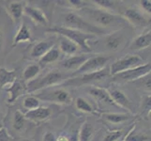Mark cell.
Instances as JSON below:
<instances>
[{
  "instance_id": "obj_14",
  "label": "cell",
  "mask_w": 151,
  "mask_h": 141,
  "mask_svg": "<svg viewBox=\"0 0 151 141\" xmlns=\"http://www.w3.org/2000/svg\"><path fill=\"white\" fill-rule=\"evenodd\" d=\"M52 111L49 107L45 106H40L38 108L34 109V110L27 111L24 115L25 119H29L31 121L34 122H40L48 119L51 116Z\"/></svg>"
},
{
  "instance_id": "obj_28",
  "label": "cell",
  "mask_w": 151,
  "mask_h": 141,
  "mask_svg": "<svg viewBox=\"0 0 151 141\" xmlns=\"http://www.w3.org/2000/svg\"><path fill=\"white\" fill-rule=\"evenodd\" d=\"M40 102L35 95H28L23 100V107L27 111L34 110V109L40 107Z\"/></svg>"
},
{
  "instance_id": "obj_34",
  "label": "cell",
  "mask_w": 151,
  "mask_h": 141,
  "mask_svg": "<svg viewBox=\"0 0 151 141\" xmlns=\"http://www.w3.org/2000/svg\"><path fill=\"white\" fill-rule=\"evenodd\" d=\"M122 135V131L116 130V131H112L106 134L105 137H103L102 141H117Z\"/></svg>"
},
{
  "instance_id": "obj_8",
  "label": "cell",
  "mask_w": 151,
  "mask_h": 141,
  "mask_svg": "<svg viewBox=\"0 0 151 141\" xmlns=\"http://www.w3.org/2000/svg\"><path fill=\"white\" fill-rule=\"evenodd\" d=\"M145 64V61L141 56L138 55H128L125 56L122 59H119L116 60L111 64L109 70H110V74L116 75L117 74H120L122 72L128 71L136 68L138 66H141Z\"/></svg>"
},
{
  "instance_id": "obj_20",
  "label": "cell",
  "mask_w": 151,
  "mask_h": 141,
  "mask_svg": "<svg viewBox=\"0 0 151 141\" xmlns=\"http://www.w3.org/2000/svg\"><path fill=\"white\" fill-rule=\"evenodd\" d=\"M151 44V33L150 31H147L145 33L137 36L134 38L129 45V49L132 50H142L147 48Z\"/></svg>"
},
{
  "instance_id": "obj_37",
  "label": "cell",
  "mask_w": 151,
  "mask_h": 141,
  "mask_svg": "<svg viewBox=\"0 0 151 141\" xmlns=\"http://www.w3.org/2000/svg\"><path fill=\"white\" fill-rule=\"evenodd\" d=\"M42 141H56V137L54 133L47 132L44 134L43 137H42Z\"/></svg>"
},
{
  "instance_id": "obj_23",
  "label": "cell",
  "mask_w": 151,
  "mask_h": 141,
  "mask_svg": "<svg viewBox=\"0 0 151 141\" xmlns=\"http://www.w3.org/2000/svg\"><path fill=\"white\" fill-rule=\"evenodd\" d=\"M58 49L60 52L64 53L67 56H74L77 52L79 47H78L75 43H73L70 40H68L64 37L59 36V47Z\"/></svg>"
},
{
  "instance_id": "obj_32",
  "label": "cell",
  "mask_w": 151,
  "mask_h": 141,
  "mask_svg": "<svg viewBox=\"0 0 151 141\" xmlns=\"http://www.w3.org/2000/svg\"><path fill=\"white\" fill-rule=\"evenodd\" d=\"M149 137L147 134L138 133L134 131V129L131 130L125 137V141H147Z\"/></svg>"
},
{
  "instance_id": "obj_38",
  "label": "cell",
  "mask_w": 151,
  "mask_h": 141,
  "mask_svg": "<svg viewBox=\"0 0 151 141\" xmlns=\"http://www.w3.org/2000/svg\"><path fill=\"white\" fill-rule=\"evenodd\" d=\"M56 141H69V137H68L67 135L61 134L56 138Z\"/></svg>"
},
{
  "instance_id": "obj_35",
  "label": "cell",
  "mask_w": 151,
  "mask_h": 141,
  "mask_svg": "<svg viewBox=\"0 0 151 141\" xmlns=\"http://www.w3.org/2000/svg\"><path fill=\"white\" fill-rule=\"evenodd\" d=\"M140 7H141V10H143L144 13L149 14L151 13V1L150 0H142L140 1Z\"/></svg>"
},
{
  "instance_id": "obj_18",
  "label": "cell",
  "mask_w": 151,
  "mask_h": 141,
  "mask_svg": "<svg viewBox=\"0 0 151 141\" xmlns=\"http://www.w3.org/2000/svg\"><path fill=\"white\" fill-rule=\"evenodd\" d=\"M88 93L98 101L103 102V103H108L113 106H116V104H114V103L113 102L110 94L108 92V90H106V88L99 87H92L88 90Z\"/></svg>"
},
{
  "instance_id": "obj_33",
  "label": "cell",
  "mask_w": 151,
  "mask_h": 141,
  "mask_svg": "<svg viewBox=\"0 0 151 141\" xmlns=\"http://www.w3.org/2000/svg\"><path fill=\"white\" fill-rule=\"evenodd\" d=\"M92 3H94L97 8H100L102 9L108 10V12H111V9H113L114 7V1H111V0H94L92 1Z\"/></svg>"
},
{
  "instance_id": "obj_39",
  "label": "cell",
  "mask_w": 151,
  "mask_h": 141,
  "mask_svg": "<svg viewBox=\"0 0 151 141\" xmlns=\"http://www.w3.org/2000/svg\"><path fill=\"white\" fill-rule=\"evenodd\" d=\"M2 44H3V32L1 27H0V50L2 48Z\"/></svg>"
},
{
  "instance_id": "obj_3",
  "label": "cell",
  "mask_w": 151,
  "mask_h": 141,
  "mask_svg": "<svg viewBox=\"0 0 151 141\" xmlns=\"http://www.w3.org/2000/svg\"><path fill=\"white\" fill-rule=\"evenodd\" d=\"M70 78V75L64 74L57 70H53L47 72L43 76L40 78H35L34 80L27 83L25 90L28 93H34L38 92L46 88H50L51 87L56 86L58 84H62L63 82Z\"/></svg>"
},
{
  "instance_id": "obj_16",
  "label": "cell",
  "mask_w": 151,
  "mask_h": 141,
  "mask_svg": "<svg viewBox=\"0 0 151 141\" xmlns=\"http://www.w3.org/2000/svg\"><path fill=\"white\" fill-rule=\"evenodd\" d=\"M90 56L87 55H74L70 57H68L65 60L61 62V66L66 70L70 71H77L79 68L85 63V62L89 59Z\"/></svg>"
},
{
  "instance_id": "obj_1",
  "label": "cell",
  "mask_w": 151,
  "mask_h": 141,
  "mask_svg": "<svg viewBox=\"0 0 151 141\" xmlns=\"http://www.w3.org/2000/svg\"><path fill=\"white\" fill-rule=\"evenodd\" d=\"M80 14H82V17L85 16L88 19L86 20L87 22L91 23L92 25L103 30H106L107 32V29L109 28L118 27L119 29H123L128 25L126 20L121 15L116 14L112 12H108V10L100 8L87 6L79 10V15Z\"/></svg>"
},
{
  "instance_id": "obj_22",
  "label": "cell",
  "mask_w": 151,
  "mask_h": 141,
  "mask_svg": "<svg viewBox=\"0 0 151 141\" xmlns=\"http://www.w3.org/2000/svg\"><path fill=\"white\" fill-rule=\"evenodd\" d=\"M60 56H61V52L59 51L58 47L54 46L53 48H51L47 53H45L39 59V65L44 66V65L54 63V62H56L60 59Z\"/></svg>"
},
{
  "instance_id": "obj_31",
  "label": "cell",
  "mask_w": 151,
  "mask_h": 141,
  "mask_svg": "<svg viewBox=\"0 0 151 141\" xmlns=\"http://www.w3.org/2000/svg\"><path fill=\"white\" fill-rule=\"evenodd\" d=\"M25 118L20 110H16L13 116V128L15 131H21L24 127Z\"/></svg>"
},
{
  "instance_id": "obj_21",
  "label": "cell",
  "mask_w": 151,
  "mask_h": 141,
  "mask_svg": "<svg viewBox=\"0 0 151 141\" xmlns=\"http://www.w3.org/2000/svg\"><path fill=\"white\" fill-rule=\"evenodd\" d=\"M31 40H32V37H31L30 29L27 27V25L23 23L20 25L17 33L13 39L12 46H16L17 44L23 43H28V41H30Z\"/></svg>"
},
{
  "instance_id": "obj_15",
  "label": "cell",
  "mask_w": 151,
  "mask_h": 141,
  "mask_svg": "<svg viewBox=\"0 0 151 141\" xmlns=\"http://www.w3.org/2000/svg\"><path fill=\"white\" fill-rule=\"evenodd\" d=\"M121 30L117 31H113L112 33H110L105 40V47L110 51L116 52L119 50V48L122 46V44L125 41V38L123 33H121Z\"/></svg>"
},
{
  "instance_id": "obj_6",
  "label": "cell",
  "mask_w": 151,
  "mask_h": 141,
  "mask_svg": "<svg viewBox=\"0 0 151 141\" xmlns=\"http://www.w3.org/2000/svg\"><path fill=\"white\" fill-rule=\"evenodd\" d=\"M109 74H110V70L108 67H105L104 69L92 72V74H85L81 75H77L69 78L68 80L63 82L61 86L65 87H81L83 85L86 84H91V83L101 81L104 78H106Z\"/></svg>"
},
{
  "instance_id": "obj_5",
  "label": "cell",
  "mask_w": 151,
  "mask_h": 141,
  "mask_svg": "<svg viewBox=\"0 0 151 141\" xmlns=\"http://www.w3.org/2000/svg\"><path fill=\"white\" fill-rule=\"evenodd\" d=\"M39 100L53 103L57 104H70L71 103V97L70 92L63 87L59 88H46L43 91H39L34 94Z\"/></svg>"
},
{
  "instance_id": "obj_17",
  "label": "cell",
  "mask_w": 151,
  "mask_h": 141,
  "mask_svg": "<svg viewBox=\"0 0 151 141\" xmlns=\"http://www.w3.org/2000/svg\"><path fill=\"white\" fill-rule=\"evenodd\" d=\"M6 90L9 93L8 103L9 104H12L19 97L23 96L24 94L27 92V90H25V86L23 84L22 82H20L17 79L15 80L10 86L6 87Z\"/></svg>"
},
{
  "instance_id": "obj_10",
  "label": "cell",
  "mask_w": 151,
  "mask_h": 141,
  "mask_svg": "<svg viewBox=\"0 0 151 141\" xmlns=\"http://www.w3.org/2000/svg\"><path fill=\"white\" fill-rule=\"evenodd\" d=\"M121 16L126 20V22L132 25L135 28H142L147 27L149 21L145 14L140 9L137 8H128L123 12Z\"/></svg>"
},
{
  "instance_id": "obj_36",
  "label": "cell",
  "mask_w": 151,
  "mask_h": 141,
  "mask_svg": "<svg viewBox=\"0 0 151 141\" xmlns=\"http://www.w3.org/2000/svg\"><path fill=\"white\" fill-rule=\"evenodd\" d=\"M0 141H12V135L5 127L0 128Z\"/></svg>"
},
{
  "instance_id": "obj_9",
  "label": "cell",
  "mask_w": 151,
  "mask_h": 141,
  "mask_svg": "<svg viewBox=\"0 0 151 141\" xmlns=\"http://www.w3.org/2000/svg\"><path fill=\"white\" fill-rule=\"evenodd\" d=\"M151 65L150 63H145L133 69L122 72L120 74L113 75V81L114 82H131L134 80H139L145 75L150 74Z\"/></svg>"
},
{
  "instance_id": "obj_11",
  "label": "cell",
  "mask_w": 151,
  "mask_h": 141,
  "mask_svg": "<svg viewBox=\"0 0 151 141\" xmlns=\"http://www.w3.org/2000/svg\"><path fill=\"white\" fill-rule=\"evenodd\" d=\"M108 92L110 94L113 102L117 107H120L122 109L127 110L129 113H132L133 110V103L132 101L125 95V93L122 92L120 90H116V88H112V90H108Z\"/></svg>"
},
{
  "instance_id": "obj_24",
  "label": "cell",
  "mask_w": 151,
  "mask_h": 141,
  "mask_svg": "<svg viewBox=\"0 0 151 141\" xmlns=\"http://www.w3.org/2000/svg\"><path fill=\"white\" fill-rule=\"evenodd\" d=\"M16 80V72L9 71L6 68H0V87H9Z\"/></svg>"
},
{
  "instance_id": "obj_27",
  "label": "cell",
  "mask_w": 151,
  "mask_h": 141,
  "mask_svg": "<svg viewBox=\"0 0 151 141\" xmlns=\"http://www.w3.org/2000/svg\"><path fill=\"white\" fill-rule=\"evenodd\" d=\"M93 135V126L89 122H84L78 134V141H90Z\"/></svg>"
},
{
  "instance_id": "obj_30",
  "label": "cell",
  "mask_w": 151,
  "mask_h": 141,
  "mask_svg": "<svg viewBox=\"0 0 151 141\" xmlns=\"http://www.w3.org/2000/svg\"><path fill=\"white\" fill-rule=\"evenodd\" d=\"M75 106L78 110L85 113H94V109L91 106V104L88 103L86 99L82 97H77L75 99Z\"/></svg>"
},
{
  "instance_id": "obj_4",
  "label": "cell",
  "mask_w": 151,
  "mask_h": 141,
  "mask_svg": "<svg viewBox=\"0 0 151 141\" xmlns=\"http://www.w3.org/2000/svg\"><path fill=\"white\" fill-rule=\"evenodd\" d=\"M63 27L75 29L93 36L105 35L109 33L106 30H103L100 27H96V25H92L91 23L87 22L84 17H82L81 15L75 12H70L67 15H65Z\"/></svg>"
},
{
  "instance_id": "obj_40",
  "label": "cell",
  "mask_w": 151,
  "mask_h": 141,
  "mask_svg": "<svg viewBox=\"0 0 151 141\" xmlns=\"http://www.w3.org/2000/svg\"><path fill=\"white\" fill-rule=\"evenodd\" d=\"M21 141H33V140H31V139H29V138H24V139L21 140Z\"/></svg>"
},
{
  "instance_id": "obj_13",
  "label": "cell",
  "mask_w": 151,
  "mask_h": 141,
  "mask_svg": "<svg viewBox=\"0 0 151 141\" xmlns=\"http://www.w3.org/2000/svg\"><path fill=\"white\" fill-rule=\"evenodd\" d=\"M55 43H56L55 37H52V38L39 41V43H37L33 46L32 50L30 52L31 57L40 59V57L45 53H47L51 48H53L54 46H55Z\"/></svg>"
},
{
  "instance_id": "obj_29",
  "label": "cell",
  "mask_w": 151,
  "mask_h": 141,
  "mask_svg": "<svg viewBox=\"0 0 151 141\" xmlns=\"http://www.w3.org/2000/svg\"><path fill=\"white\" fill-rule=\"evenodd\" d=\"M56 3H58L59 6L66 7V8H70L74 9L77 10H80L83 8H86L88 6V4L86 2L81 1V0H68V1H56Z\"/></svg>"
},
{
  "instance_id": "obj_26",
  "label": "cell",
  "mask_w": 151,
  "mask_h": 141,
  "mask_svg": "<svg viewBox=\"0 0 151 141\" xmlns=\"http://www.w3.org/2000/svg\"><path fill=\"white\" fill-rule=\"evenodd\" d=\"M40 72V66L39 64H31L28 65L23 72V78L24 80L28 83L30 81L34 80Z\"/></svg>"
},
{
  "instance_id": "obj_12",
  "label": "cell",
  "mask_w": 151,
  "mask_h": 141,
  "mask_svg": "<svg viewBox=\"0 0 151 141\" xmlns=\"http://www.w3.org/2000/svg\"><path fill=\"white\" fill-rule=\"evenodd\" d=\"M24 14L28 16L35 24H37V25H44V27H47L49 25V20H48L47 16L45 15V13L43 12V10L37 8V7H34V6H31V5L27 4L24 9Z\"/></svg>"
},
{
  "instance_id": "obj_2",
  "label": "cell",
  "mask_w": 151,
  "mask_h": 141,
  "mask_svg": "<svg viewBox=\"0 0 151 141\" xmlns=\"http://www.w3.org/2000/svg\"><path fill=\"white\" fill-rule=\"evenodd\" d=\"M46 32L59 35L61 37L70 40L85 53H91L92 52L90 45L88 44V40L96 37V36H93L90 34H86L84 32H81V31L63 27V25H55L53 27H49L46 30Z\"/></svg>"
},
{
  "instance_id": "obj_25",
  "label": "cell",
  "mask_w": 151,
  "mask_h": 141,
  "mask_svg": "<svg viewBox=\"0 0 151 141\" xmlns=\"http://www.w3.org/2000/svg\"><path fill=\"white\" fill-rule=\"evenodd\" d=\"M101 118L111 123H121L129 119V113H102Z\"/></svg>"
},
{
  "instance_id": "obj_7",
  "label": "cell",
  "mask_w": 151,
  "mask_h": 141,
  "mask_svg": "<svg viewBox=\"0 0 151 141\" xmlns=\"http://www.w3.org/2000/svg\"><path fill=\"white\" fill-rule=\"evenodd\" d=\"M109 59H110V57L104 55L92 56L77 71L72 72L70 74V77L85 74H92V72L101 71L106 67V64L108 63Z\"/></svg>"
},
{
  "instance_id": "obj_19",
  "label": "cell",
  "mask_w": 151,
  "mask_h": 141,
  "mask_svg": "<svg viewBox=\"0 0 151 141\" xmlns=\"http://www.w3.org/2000/svg\"><path fill=\"white\" fill-rule=\"evenodd\" d=\"M25 5L27 4L24 1H12L8 5L7 10L14 23L19 22L20 19L22 18Z\"/></svg>"
}]
</instances>
